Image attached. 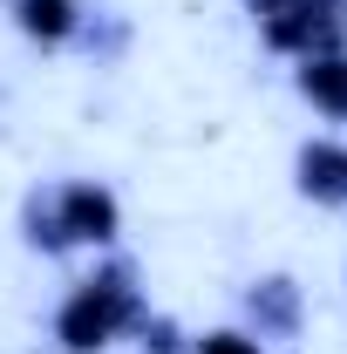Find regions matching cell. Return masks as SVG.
I'll return each instance as SVG.
<instances>
[{"mask_svg": "<svg viewBox=\"0 0 347 354\" xmlns=\"http://www.w3.org/2000/svg\"><path fill=\"white\" fill-rule=\"evenodd\" d=\"M198 354H259V348H252L245 334H212V341H205Z\"/></svg>", "mask_w": 347, "mask_h": 354, "instance_id": "7", "label": "cell"}, {"mask_svg": "<svg viewBox=\"0 0 347 354\" xmlns=\"http://www.w3.org/2000/svg\"><path fill=\"white\" fill-rule=\"evenodd\" d=\"M116 232V198L95 191V184H68L62 191V212L48 218V232H35V245H62V239H109Z\"/></svg>", "mask_w": 347, "mask_h": 354, "instance_id": "2", "label": "cell"}, {"mask_svg": "<svg viewBox=\"0 0 347 354\" xmlns=\"http://www.w3.org/2000/svg\"><path fill=\"white\" fill-rule=\"evenodd\" d=\"M14 14H21V28H28L35 41H62V35L75 28V0H21Z\"/></svg>", "mask_w": 347, "mask_h": 354, "instance_id": "5", "label": "cell"}, {"mask_svg": "<svg viewBox=\"0 0 347 354\" xmlns=\"http://www.w3.org/2000/svg\"><path fill=\"white\" fill-rule=\"evenodd\" d=\"M136 313V293H130V272H102V279H82L75 293H68V307H62V348H102L123 320Z\"/></svg>", "mask_w": 347, "mask_h": 354, "instance_id": "1", "label": "cell"}, {"mask_svg": "<svg viewBox=\"0 0 347 354\" xmlns=\"http://www.w3.org/2000/svg\"><path fill=\"white\" fill-rule=\"evenodd\" d=\"M252 313H265L272 327H293V286L286 279H265L259 293H252Z\"/></svg>", "mask_w": 347, "mask_h": 354, "instance_id": "6", "label": "cell"}, {"mask_svg": "<svg viewBox=\"0 0 347 354\" xmlns=\"http://www.w3.org/2000/svg\"><path fill=\"white\" fill-rule=\"evenodd\" d=\"M300 95L313 102V109H327V116H347V55H334V48L306 55V68H300Z\"/></svg>", "mask_w": 347, "mask_h": 354, "instance_id": "3", "label": "cell"}, {"mask_svg": "<svg viewBox=\"0 0 347 354\" xmlns=\"http://www.w3.org/2000/svg\"><path fill=\"white\" fill-rule=\"evenodd\" d=\"M300 191L306 198H347V150L341 143H306L300 150Z\"/></svg>", "mask_w": 347, "mask_h": 354, "instance_id": "4", "label": "cell"}]
</instances>
